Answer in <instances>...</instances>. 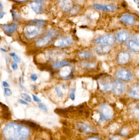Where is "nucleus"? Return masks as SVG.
Instances as JSON below:
<instances>
[{"instance_id":"nucleus-1","label":"nucleus","mask_w":139,"mask_h":140,"mask_svg":"<svg viewBox=\"0 0 139 140\" xmlns=\"http://www.w3.org/2000/svg\"><path fill=\"white\" fill-rule=\"evenodd\" d=\"M30 134V130L23 125L10 123L3 130V135L7 139H26Z\"/></svg>"},{"instance_id":"nucleus-2","label":"nucleus","mask_w":139,"mask_h":140,"mask_svg":"<svg viewBox=\"0 0 139 140\" xmlns=\"http://www.w3.org/2000/svg\"><path fill=\"white\" fill-rule=\"evenodd\" d=\"M24 34L28 39H34L42 34L43 28L39 25L31 24L24 28Z\"/></svg>"},{"instance_id":"nucleus-3","label":"nucleus","mask_w":139,"mask_h":140,"mask_svg":"<svg viewBox=\"0 0 139 140\" xmlns=\"http://www.w3.org/2000/svg\"><path fill=\"white\" fill-rule=\"evenodd\" d=\"M100 118L103 120H110L114 115L113 108L107 104H104L100 107L99 109Z\"/></svg>"},{"instance_id":"nucleus-4","label":"nucleus","mask_w":139,"mask_h":140,"mask_svg":"<svg viewBox=\"0 0 139 140\" xmlns=\"http://www.w3.org/2000/svg\"><path fill=\"white\" fill-rule=\"evenodd\" d=\"M94 42L97 44H106L111 46L114 43V37L112 34H106L96 38Z\"/></svg>"},{"instance_id":"nucleus-5","label":"nucleus","mask_w":139,"mask_h":140,"mask_svg":"<svg viewBox=\"0 0 139 140\" xmlns=\"http://www.w3.org/2000/svg\"><path fill=\"white\" fill-rule=\"evenodd\" d=\"M126 86L120 80H114L112 82V90L116 95H120L124 92Z\"/></svg>"},{"instance_id":"nucleus-6","label":"nucleus","mask_w":139,"mask_h":140,"mask_svg":"<svg viewBox=\"0 0 139 140\" xmlns=\"http://www.w3.org/2000/svg\"><path fill=\"white\" fill-rule=\"evenodd\" d=\"M112 82L110 77L104 76L99 80V86L101 90L104 91H108L112 88Z\"/></svg>"},{"instance_id":"nucleus-7","label":"nucleus","mask_w":139,"mask_h":140,"mask_svg":"<svg viewBox=\"0 0 139 140\" xmlns=\"http://www.w3.org/2000/svg\"><path fill=\"white\" fill-rule=\"evenodd\" d=\"M73 43V40L71 37L65 36L56 40L54 43V45L57 47H65L72 45Z\"/></svg>"},{"instance_id":"nucleus-8","label":"nucleus","mask_w":139,"mask_h":140,"mask_svg":"<svg viewBox=\"0 0 139 140\" xmlns=\"http://www.w3.org/2000/svg\"><path fill=\"white\" fill-rule=\"evenodd\" d=\"M44 2V0H36L30 2V6L36 14H41L43 12Z\"/></svg>"},{"instance_id":"nucleus-9","label":"nucleus","mask_w":139,"mask_h":140,"mask_svg":"<svg viewBox=\"0 0 139 140\" xmlns=\"http://www.w3.org/2000/svg\"><path fill=\"white\" fill-rule=\"evenodd\" d=\"M93 7L97 10L105 12H114L117 10V7L116 6L112 5H101L96 4L93 5Z\"/></svg>"},{"instance_id":"nucleus-10","label":"nucleus","mask_w":139,"mask_h":140,"mask_svg":"<svg viewBox=\"0 0 139 140\" xmlns=\"http://www.w3.org/2000/svg\"><path fill=\"white\" fill-rule=\"evenodd\" d=\"M116 76L118 79L123 81H130L133 78L131 71L127 69H121L118 71Z\"/></svg>"},{"instance_id":"nucleus-11","label":"nucleus","mask_w":139,"mask_h":140,"mask_svg":"<svg viewBox=\"0 0 139 140\" xmlns=\"http://www.w3.org/2000/svg\"><path fill=\"white\" fill-rule=\"evenodd\" d=\"M120 21L122 23L128 25H132L136 23V18L133 15L129 13H125L119 18Z\"/></svg>"},{"instance_id":"nucleus-12","label":"nucleus","mask_w":139,"mask_h":140,"mask_svg":"<svg viewBox=\"0 0 139 140\" xmlns=\"http://www.w3.org/2000/svg\"><path fill=\"white\" fill-rule=\"evenodd\" d=\"M130 54L126 51L120 52L117 57V61L118 63L120 65H125L129 63L130 59Z\"/></svg>"},{"instance_id":"nucleus-13","label":"nucleus","mask_w":139,"mask_h":140,"mask_svg":"<svg viewBox=\"0 0 139 140\" xmlns=\"http://www.w3.org/2000/svg\"><path fill=\"white\" fill-rule=\"evenodd\" d=\"M94 52L98 55H107L110 52V46L106 44H100L99 46L96 47L94 50Z\"/></svg>"},{"instance_id":"nucleus-14","label":"nucleus","mask_w":139,"mask_h":140,"mask_svg":"<svg viewBox=\"0 0 139 140\" xmlns=\"http://www.w3.org/2000/svg\"><path fill=\"white\" fill-rule=\"evenodd\" d=\"M53 38L47 35H46L43 37H40L35 42V45L37 47H43L48 45L51 43Z\"/></svg>"},{"instance_id":"nucleus-15","label":"nucleus","mask_w":139,"mask_h":140,"mask_svg":"<svg viewBox=\"0 0 139 140\" xmlns=\"http://www.w3.org/2000/svg\"><path fill=\"white\" fill-rule=\"evenodd\" d=\"M1 27L3 30L7 35H12L17 30L18 25L16 23H11L2 25Z\"/></svg>"},{"instance_id":"nucleus-16","label":"nucleus","mask_w":139,"mask_h":140,"mask_svg":"<svg viewBox=\"0 0 139 140\" xmlns=\"http://www.w3.org/2000/svg\"><path fill=\"white\" fill-rule=\"evenodd\" d=\"M130 37L129 32L126 30H122L117 32L115 35L116 40L119 42H125L128 41Z\"/></svg>"},{"instance_id":"nucleus-17","label":"nucleus","mask_w":139,"mask_h":140,"mask_svg":"<svg viewBox=\"0 0 139 140\" xmlns=\"http://www.w3.org/2000/svg\"><path fill=\"white\" fill-rule=\"evenodd\" d=\"M59 4L61 8L65 12H69L73 6L72 0H59Z\"/></svg>"},{"instance_id":"nucleus-18","label":"nucleus","mask_w":139,"mask_h":140,"mask_svg":"<svg viewBox=\"0 0 139 140\" xmlns=\"http://www.w3.org/2000/svg\"><path fill=\"white\" fill-rule=\"evenodd\" d=\"M128 47L131 51L134 52H139V41L137 40L135 37L128 40Z\"/></svg>"},{"instance_id":"nucleus-19","label":"nucleus","mask_w":139,"mask_h":140,"mask_svg":"<svg viewBox=\"0 0 139 140\" xmlns=\"http://www.w3.org/2000/svg\"><path fill=\"white\" fill-rule=\"evenodd\" d=\"M129 96L134 99L139 100V85H135L130 89Z\"/></svg>"},{"instance_id":"nucleus-20","label":"nucleus","mask_w":139,"mask_h":140,"mask_svg":"<svg viewBox=\"0 0 139 140\" xmlns=\"http://www.w3.org/2000/svg\"><path fill=\"white\" fill-rule=\"evenodd\" d=\"M77 128L79 131L84 133L93 132L94 130L88 125L84 123H78L77 124Z\"/></svg>"},{"instance_id":"nucleus-21","label":"nucleus","mask_w":139,"mask_h":140,"mask_svg":"<svg viewBox=\"0 0 139 140\" xmlns=\"http://www.w3.org/2000/svg\"><path fill=\"white\" fill-rule=\"evenodd\" d=\"M78 56L79 59L82 60H87L93 57V54L90 52L86 51H81L78 52Z\"/></svg>"},{"instance_id":"nucleus-22","label":"nucleus","mask_w":139,"mask_h":140,"mask_svg":"<svg viewBox=\"0 0 139 140\" xmlns=\"http://www.w3.org/2000/svg\"><path fill=\"white\" fill-rule=\"evenodd\" d=\"M70 65V63L67 61H64L57 62L52 65V68H54L55 69H59V68L68 66V65Z\"/></svg>"},{"instance_id":"nucleus-23","label":"nucleus","mask_w":139,"mask_h":140,"mask_svg":"<svg viewBox=\"0 0 139 140\" xmlns=\"http://www.w3.org/2000/svg\"><path fill=\"white\" fill-rule=\"evenodd\" d=\"M46 35L50 36L54 39V38L58 36V35H59V31H58L57 29H49L46 31Z\"/></svg>"},{"instance_id":"nucleus-24","label":"nucleus","mask_w":139,"mask_h":140,"mask_svg":"<svg viewBox=\"0 0 139 140\" xmlns=\"http://www.w3.org/2000/svg\"><path fill=\"white\" fill-rule=\"evenodd\" d=\"M81 65L83 68L85 69H94L96 67V64L91 62H83Z\"/></svg>"},{"instance_id":"nucleus-25","label":"nucleus","mask_w":139,"mask_h":140,"mask_svg":"<svg viewBox=\"0 0 139 140\" xmlns=\"http://www.w3.org/2000/svg\"><path fill=\"white\" fill-rule=\"evenodd\" d=\"M22 122H24L25 124H26L29 125V126H30L31 127L33 128V129L35 130H39L40 129V126L39 125H38L36 123H34V122L31 121H22Z\"/></svg>"},{"instance_id":"nucleus-26","label":"nucleus","mask_w":139,"mask_h":140,"mask_svg":"<svg viewBox=\"0 0 139 140\" xmlns=\"http://www.w3.org/2000/svg\"><path fill=\"white\" fill-rule=\"evenodd\" d=\"M31 24H37L39 25L44 26L47 24V22L43 20H39V19H34L31 20L30 21Z\"/></svg>"},{"instance_id":"nucleus-27","label":"nucleus","mask_w":139,"mask_h":140,"mask_svg":"<svg viewBox=\"0 0 139 140\" xmlns=\"http://www.w3.org/2000/svg\"><path fill=\"white\" fill-rule=\"evenodd\" d=\"M132 115L136 118H139V106H136L131 111Z\"/></svg>"},{"instance_id":"nucleus-28","label":"nucleus","mask_w":139,"mask_h":140,"mask_svg":"<svg viewBox=\"0 0 139 140\" xmlns=\"http://www.w3.org/2000/svg\"><path fill=\"white\" fill-rule=\"evenodd\" d=\"M21 96L23 98L24 100L25 101H26V102H31V101H32V100H31V98L30 97V96H29V95L28 94H21Z\"/></svg>"},{"instance_id":"nucleus-29","label":"nucleus","mask_w":139,"mask_h":140,"mask_svg":"<svg viewBox=\"0 0 139 140\" xmlns=\"http://www.w3.org/2000/svg\"><path fill=\"white\" fill-rule=\"evenodd\" d=\"M79 11V7L77 6H73V7L71 9V10L69 12L70 14H75L78 12Z\"/></svg>"},{"instance_id":"nucleus-30","label":"nucleus","mask_w":139,"mask_h":140,"mask_svg":"<svg viewBox=\"0 0 139 140\" xmlns=\"http://www.w3.org/2000/svg\"><path fill=\"white\" fill-rule=\"evenodd\" d=\"M11 12H12V15L14 21H17L18 19H19V15L17 13L16 11L13 10L11 11Z\"/></svg>"},{"instance_id":"nucleus-31","label":"nucleus","mask_w":139,"mask_h":140,"mask_svg":"<svg viewBox=\"0 0 139 140\" xmlns=\"http://www.w3.org/2000/svg\"><path fill=\"white\" fill-rule=\"evenodd\" d=\"M38 107L41 109H42V111H43L44 112H47V111H48V109H47V106L44 105V103H39V105H38Z\"/></svg>"},{"instance_id":"nucleus-32","label":"nucleus","mask_w":139,"mask_h":140,"mask_svg":"<svg viewBox=\"0 0 139 140\" xmlns=\"http://www.w3.org/2000/svg\"><path fill=\"white\" fill-rule=\"evenodd\" d=\"M55 90L56 92H57V95L59 97H60V98L63 97V92H62V91L60 90V88H59L58 87H56L55 88Z\"/></svg>"},{"instance_id":"nucleus-33","label":"nucleus","mask_w":139,"mask_h":140,"mask_svg":"<svg viewBox=\"0 0 139 140\" xmlns=\"http://www.w3.org/2000/svg\"><path fill=\"white\" fill-rule=\"evenodd\" d=\"M4 90H5V93L6 95H7V96H11V95H12V92L10 88L6 87V88H5Z\"/></svg>"},{"instance_id":"nucleus-34","label":"nucleus","mask_w":139,"mask_h":140,"mask_svg":"<svg viewBox=\"0 0 139 140\" xmlns=\"http://www.w3.org/2000/svg\"><path fill=\"white\" fill-rule=\"evenodd\" d=\"M0 106H1V107L2 108L3 111H4V112L9 111V108L6 105H4V104L0 102Z\"/></svg>"},{"instance_id":"nucleus-35","label":"nucleus","mask_w":139,"mask_h":140,"mask_svg":"<svg viewBox=\"0 0 139 140\" xmlns=\"http://www.w3.org/2000/svg\"><path fill=\"white\" fill-rule=\"evenodd\" d=\"M70 98L72 101H74L75 99V89H72L71 93L70 94Z\"/></svg>"},{"instance_id":"nucleus-36","label":"nucleus","mask_w":139,"mask_h":140,"mask_svg":"<svg viewBox=\"0 0 139 140\" xmlns=\"http://www.w3.org/2000/svg\"><path fill=\"white\" fill-rule=\"evenodd\" d=\"M11 67H12V68L14 70H16L18 69V65L16 62H13L12 63H11Z\"/></svg>"},{"instance_id":"nucleus-37","label":"nucleus","mask_w":139,"mask_h":140,"mask_svg":"<svg viewBox=\"0 0 139 140\" xmlns=\"http://www.w3.org/2000/svg\"><path fill=\"white\" fill-rule=\"evenodd\" d=\"M13 58L14 61L16 62H17V63H20V61H21V60H20V58L16 55H15V56L13 57Z\"/></svg>"},{"instance_id":"nucleus-38","label":"nucleus","mask_w":139,"mask_h":140,"mask_svg":"<svg viewBox=\"0 0 139 140\" xmlns=\"http://www.w3.org/2000/svg\"><path fill=\"white\" fill-rule=\"evenodd\" d=\"M30 77H31V79L32 81H36L37 79V76L36 75V74H32V75L30 76Z\"/></svg>"},{"instance_id":"nucleus-39","label":"nucleus","mask_w":139,"mask_h":140,"mask_svg":"<svg viewBox=\"0 0 139 140\" xmlns=\"http://www.w3.org/2000/svg\"><path fill=\"white\" fill-rule=\"evenodd\" d=\"M32 97H33V100L35 102H41V100L40 99V98L38 97H37L36 96H35V95H32Z\"/></svg>"},{"instance_id":"nucleus-40","label":"nucleus","mask_w":139,"mask_h":140,"mask_svg":"<svg viewBox=\"0 0 139 140\" xmlns=\"http://www.w3.org/2000/svg\"><path fill=\"white\" fill-rule=\"evenodd\" d=\"M18 102L20 103L23 104V105H28V102H26V101H24V100H22L21 99H19L18 100Z\"/></svg>"},{"instance_id":"nucleus-41","label":"nucleus","mask_w":139,"mask_h":140,"mask_svg":"<svg viewBox=\"0 0 139 140\" xmlns=\"http://www.w3.org/2000/svg\"><path fill=\"white\" fill-rule=\"evenodd\" d=\"M6 14V13L5 12H0V19H2Z\"/></svg>"},{"instance_id":"nucleus-42","label":"nucleus","mask_w":139,"mask_h":140,"mask_svg":"<svg viewBox=\"0 0 139 140\" xmlns=\"http://www.w3.org/2000/svg\"><path fill=\"white\" fill-rule=\"evenodd\" d=\"M2 85L3 86H4V87H9L10 86V85H9L8 83L7 82H6V81H3L2 82Z\"/></svg>"},{"instance_id":"nucleus-43","label":"nucleus","mask_w":139,"mask_h":140,"mask_svg":"<svg viewBox=\"0 0 139 140\" xmlns=\"http://www.w3.org/2000/svg\"><path fill=\"white\" fill-rule=\"evenodd\" d=\"M87 139H101V138H97L95 137H90V138H87Z\"/></svg>"},{"instance_id":"nucleus-44","label":"nucleus","mask_w":139,"mask_h":140,"mask_svg":"<svg viewBox=\"0 0 139 140\" xmlns=\"http://www.w3.org/2000/svg\"><path fill=\"white\" fill-rule=\"evenodd\" d=\"M3 8H4V7H3V5L2 4L1 2L0 1V11H1L3 10Z\"/></svg>"},{"instance_id":"nucleus-45","label":"nucleus","mask_w":139,"mask_h":140,"mask_svg":"<svg viewBox=\"0 0 139 140\" xmlns=\"http://www.w3.org/2000/svg\"><path fill=\"white\" fill-rule=\"evenodd\" d=\"M15 55H16V53H10V56H11V57H13L15 56Z\"/></svg>"},{"instance_id":"nucleus-46","label":"nucleus","mask_w":139,"mask_h":140,"mask_svg":"<svg viewBox=\"0 0 139 140\" xmlns=\"http://www.w3.org/2000/svg\"><path fill=\"white\" fill-rule=\"evenodd\" d=\"M1 50L3 52H8V51L7 50H6L5 49H3V48H1Z\"/></svg>"},{"instance_id":"nucleus-47","label":"nucleus","mask_w":139,"mask_h":140,"mask_svg":"<svg viewBox=\"0 0 139 140\" xmlns=\"http://www.w3.org/2000/svg\"><path fill=\"white\" fill-rule=\"evenodd\" d=\"M17 1H18V2H25V1H26L27 0H17Z\"/></svg>"},{"instance_id":"nucleus-48","label":"nucleus","mask_w":139,"mask_h":140,"mask_svg":"<svg viewBox=\"0 0 139 140\" xmlns=\"http://www.w3.org/2000/svg\"><path fill=\"white\" fill-rule=\"evenodd\" d=\"M138 4H139V1H138Z\"/></svg>"}]
</instances>
